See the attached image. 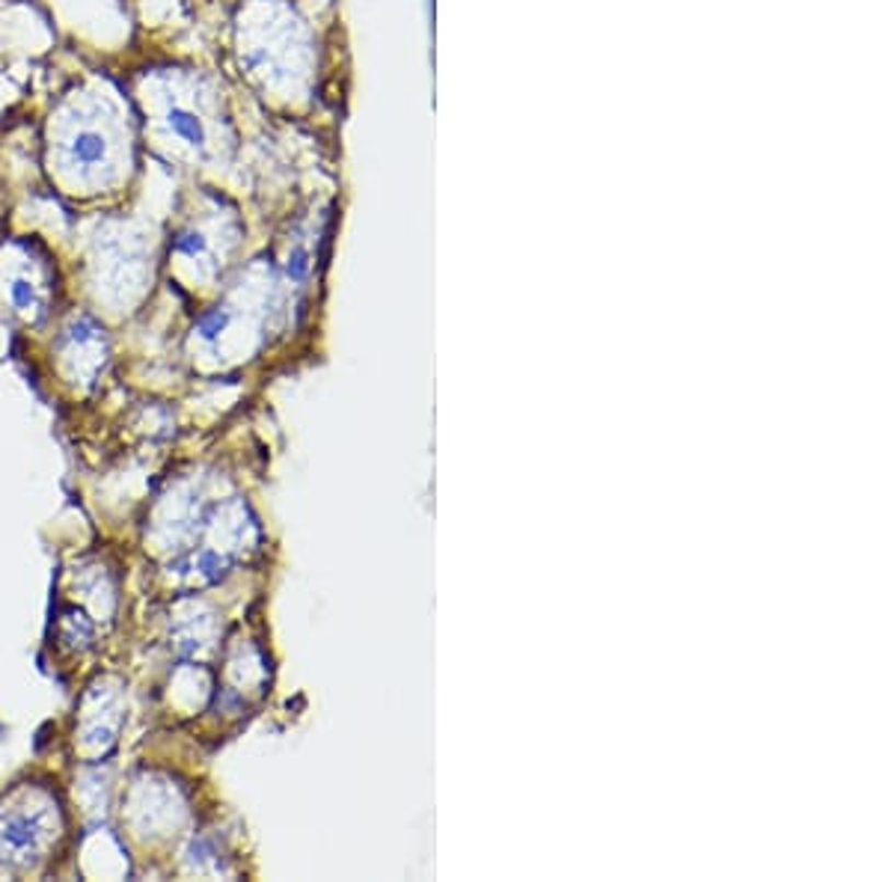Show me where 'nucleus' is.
<instances>
[{"instance_id":"f03ea898","label":"nucleus","mask_w":891,"mask_h":882,"mask_svg":"<svg viewBox=\"0 0 891 882\" xmlns=\"http://www.w3.org/2000/svg\"><path fill=\"white\" fill-rule=\"evenodd\" d=\"M116 149H119L116 123L102 119L95 104L69 107L57 123V134H54L57 167L81 182L107 173L116 161Z\"/></svg>"},{"instance_id":"f257e3e1","label":"nucleus","mask_w":891,"mask_h":882,"mask_svg":"<svg viewBox=\"0 0 891 882\" xmlns=\"http://www.w3.org/2000/svg\"><path fill=\"white\" fill-rule=\"evenodd\" d=\"M149 125L155 146L170 161L212 164L224 146V113L217 95L194 75H158L149 87Z\"/></svg>"}]
</instances>
